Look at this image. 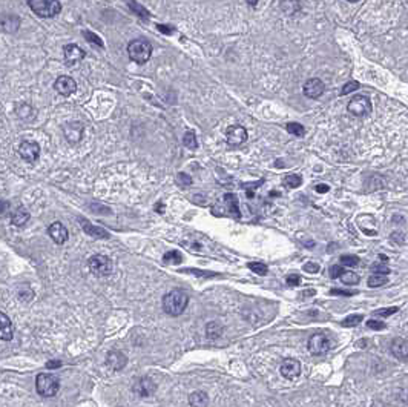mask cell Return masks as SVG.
Listing matches in <instances>:
<instances>
[{"instance_id":"cell-1","label":"cell","mask_w":408,"mask_h":407,"mask_svg":"<svg viewBox=\"0 0 408 407\" xmlns=\"http://www.w3.org/2000/svg\"><path fill=\"white\" fill-rule=\"evenodd\" d=\"M187 304H189V295L181 289H174L169 294H166L161 303L164 312L172 317L181 315L186 310Z\"/></svg>"},{"instance_id":"cell-2","label":"cell","mask_w":408,"mask_h":407,"mask_svg":"<svg viewBox=\"0 0 408 407\" xmlns=\"http://www.w3.org/2000/svg\"><path fill=\"white\" fill-rule=\"evenodd\" d=\"M128 54L135 63H146L152 56V45L145 39H135L128 45Z\"/></svg>"},{"instance_id":"cell-3","label":"cell","mask_w":408,"mask_h":407,"mask_svg":"<svg viewBox=\"0 0 408 407\" xmlns=\"http://www.w3.org/2000/svg\"><path fill=\"white\" fill-rule=\"evenodd\" d=\"M27 2L31 11L43 19L56 17L62 11V5L59 0H27Z\"/></svg>"},{"instance_id":"cell-4","label":"cell","mask_w":408,"mask_h":407,"mask_svg":"<svg viewBox=\"0 0 408 407\" xmlns=\"http://www.w3.org/2000/svg\"><path fill=\"white\" fill-rule=\"evenodd\" d=\"M60 381L53 373H40L36 379V389L40 396L51 398L59 392Z\"/></svg>"},{"instance_id":"cell-5","label":"cell","mask_w":408,"mask_h":407,"mask_svg":"<svg viewBox=\"0 0 408 407\" xmlns=\"http://www.w3.org/2000/svg\"><path fill=\"white\" fill-rule=\"evenodd\" d=\"M89 269L95 277H108L112 272V261L106 255H92L88 261Z\"/></svg>"},{"instance_id":"cell-6","label":"cell","mask_w":408,"mask_h":407,"mask_svg":"<svg viewBox=\"0 0 408 407\" xmlns=\"http://www.w3.org/2000/svg\"><path fill=\"white\" fill-rule=\"evenodd\" d=\"M347 109L354 117H365L371 112L373 105H371V100L365 97V95H356L347 105Z\"/></svg>"},{"instance_id":"cell-7","label":"cell","mask_w":408,"mask_h":407,"mask_svg":"<svg viewBox=\"0 0 408 407\" xmlns=\"http://www.w3.org/2000/svg\"><path fill=\"white\" fill-rule=\"evenodd\" d=\"M331 349V340L325 333H316L308 338V352L311 355H324Z\"/></svg>"},{"instance_id":"cell-8","label":"cell","mask_w":408,"mask_h":407,"mask_svg":"<svg viewBox=\"0 0 408 407\" xmlns=\"http://www.w3.org/2000/svg\"><path fill=\"white\" fill-rule=\"evenodd\" d=\"M19 154L20 157L28 161V163H34L39 155H40V146L39 143L36 141H31V140H27V141H22L20 146H19Z\"/></svg>"},{"instance_id":"cell-9","label":"cell","mask_w":408,"mask_h":407,"mask_svg":"<svg viewBox=\"0 0 408 407\" xmlns=\"http://www.w3.org/2000/svg\"><path fill=\"white\" fill-rule=\"evenodd\" d=\"M226 140L232 146L241 145V143H244L247 140V129L244 126H241V125L229 126L227 131H226Z\"/></svg>"},{"instance_id":"cell-10","label":"cell","mask_w":408,"mask_h":407,"mask_svg":"<svg viewBox=\"0 0 408 407\" xmlns=\"http://www.w3.org/2000/svg\"><path fill=\"white\" fill-rule=\"evenodd\" d=\"M56 91L63 95V97H69V95H73L76 91H77V83L73 77H69V76H60L56 83Z\"/></svg>"},{"instance_id":"cell-11","label":"cell","mask_w":408,"mask_h":407,"mask_svg":"<svg viewBox=\"0 0 408 407\" xmlns=\"http://www.w3.org/2000/svg\"><path fill=\"white\" fill-rule=\"evenodd\" d=\"M155 390H157L155 382H154L151 378H148V376L138 378V379L134 382V392H135L138 396H141V398L151 396Z\"/></svg>"},{"instance_id":"cell-12","label":"cell","mask_w":408,"mask_h":407,"mask_svg":"<svg viewBox=\"0 0 408 407\" xmlns=\"http://www.w3.org/2000/svg\"><path fill=\"white\" fill-rule=\"evenodd\" d=\"M325 85L321 79H308L304 83V94L308 99H319L324 94Z\"/></svg>"},{"instance_id":"cell-13","label":"cell","mask_w":408,"mask_h":407,"mask_svg":"<svg viewBox=\"0 0 408 407\" xmlns=\"http://www.w3.org/2000/svg\"><path fill=\"white\" fill-rule=\"evenodd\" d=\"M63 57H65V62L68 65H76L80 60L85 59V51L82 50L80 46L71 43V45H66L63 48Z\"/></svg>"},{"instance_id":"cell-14","label":"cell","mask_w":408,"mask_h":407,"mask_svg":"<svg viewBox=\"0 0 408 407\" xmlns=\"http://www.w3.org/2000/svg\"><path fill=\"white\" fill-rule=\"evenodd\" d=\"M63 132H65V137L68 138L69 143H79L82 140V135H83V125L79 123V122H71V123H66L63 126Z\"/></svg>"},{"instance_id":"cell-15","label":"cell","mask_w":408,"mask_h":407,"mask_svg":"<svg viewBox=\"0 0 408 407\" xmlns=\"http://www.w3.org/2000/svg\"><path fill=\"white\" fill-rule=\"evenodd\" d=\"M281 375L287 379H295L301 375V363L298 360H285L281 364Z\"/></svg>"},{"instance_id":"cell-16","label":"cell","mask_w":408,"mask_h":407,"mask_svg":"<svg viewBox=\"0 0 408 407\" xmlns=\"http://www.w3.org/2000/svg\"><path fill=\"white\" fill-rule=\"evenodd\" d=\"M106 364L112 369V370H122L126 364H128V358L125 353L118 352V350H112L108 353L106 356Z\"/></svg>"},{"instance_id":"cell-17","label":"cell","mask_w":408,"mask_h":407,"mask_svg":"<svg viewBox=\"0 0 408 407\" xmlns=\"http://www.w3.org/2000/svg\"><path fill=\"white\" fill-rule=\"evenodd\" d=\"M48 234H50V237L53 238V240H54L57 245L66 243L68 237H69L68 229H66L60 222H56V223H53L50 228H48Z\"/></svg>"},{"instance_id":"cell-18","label":"cell","mask_w":408,"mask_h":407,"mask_svg":"<svg viewBox=\"0 0 408 407\" xmlns=\"http://www.w3.org/2000/svg\"><path fill=\"white\" fill-rule=\"evenodd\" d=\"M14 337V327L10 317L4 312H0V340L11 341Z\"/></svg>"},{"instance_id":"cell-19","label":"cell","mask_w":408,"mask_h":407,"mask_svg":"<svg viewBox=\"0 0 408 407\" xmlns=\"http://www.w3.org/2000/svg\"><path fill=\"white\" fill-rule=\"evenodd\" d=\"M390 349H391V353L396 358H399V360H402V361H406V358H408V343H406L405 338H394Z\"/></svg>"},{"instance_id":"cell-20","label":"cell","mask_w":408,"mask_h":407,"mask_svg":"<svg viewBox=\"0 0 408 407\" xmlns=\"http://www.w3.org/2000/svg\"><path fill=\"white\" fill-rule=\"evenodd\" d=\"M80 223H82L83 231H85L88 235H91V237H95V238H109V237H111L108 231H105L103 228H99V226L91 225V223L86 222L85 219H80Z\"/></svg>"},{"instance_id":"cell-21","label":"cell","mask_w":408,"mask_h":407,"mask_svg":"<svg viewBox=\"0 0 408 407\" xmlns=\"http://www.w3.org/2000/svg\"><path fill=\"white\" fill-rule=\"evenodd\" d=\"M0 23H2V28H4L5 33L13 34L20 27V19L17 16H14V14H7V16L2 17V22H0Z\"/></svg>"},{"instance_id":"cell-22","label":"cell","mask_w":408,"mask_h":407,"mask_svg":"<svg viewBox=\"0 0 408 407\" xmlns=\"http://www.w3.org/2000/svg\"><path fill=\"white\" fill-rule=\"evenodd\" d=\"M30 220V212L25 209V208H17L13 214H11V223L14 226H23V225H27Z\"/></svg>"},{"instance_id":"cell-23","label":"cell","mask_w":408,"mask_h":407,"mask_svg":"<svg viewBox=\"0 0 408 407\" xmlns=\"http://www.w3.org/2000/svg\"><path fill=\"white\" fill-rule=\"evenodd\" d=\"M189 404L192 407H207L209 405V396L203 390H195L189 396Z\"/></svg>"},{"instance_id":"cell-24","label":"cell","mask_w":408,"mask_h":407,"mask_svg":"<svg viewBox=\"0 0 408 407\" xmlns=\"http://www.w3.org/2000/svg\"><path fill=\"white\" fill-rule=\"evenodd\" d=\"M223 330H224V327L217 321H210L206 326V333H207V337L210 340H218L223 335Z\"/></svg>"},{"instance_id":"cell-25","label":"cell","mask_w":408,"mask_h":407,"mask_svg":"<svg viewBox=\"0 0 408 407\" xmlns=\"http://www.w3.org/2000/svg\"><path fill=\"white\" fill-rule=\"evenodd\" d=\"M181 260H183V257L178 251H169L163 257V261L166 263V265H180Z\"/></svg>"},{"instance_id":"cell-26","label":"cell","mask_w":408,"mask_h":407,"mask_svg":"<svg viewBox=\"0 0 408 407\" xmlns=\"http://www.w3.org/2000/svg\"><path fill=\"white\" fill-rule=\"evenodd\" d=\"M368 286L370 287H380L383 284L388 283V277L387 275H382V274H373L370 278H368Z\"/></svg>"},{"instance_id":"cell-27","label":"cell","mask_w":408,"mask_h":407,"mask_svg":"<svg viewBox=\"0 0 408 407\" xmlns=\"http://www.w3.org/2000/svg\"><path fill=\"white\" fill-rule=\"evenodd\" d=\"M339 278L342 280L344 284H350V286L359 283V275H357L356 272H351V271H344L342 275H341Z\"/></svg>"},{"instance_id":"cell-28","label":"cell","mask_w":408,"mask_h":407,"mask_svg":"<svg viewBox=\"0 0 408 407\" xmlns=\"http://www.w3.org/2000/svg\"><path fill=\"white\" fill-rule=\"evenodd\" d=\"M183 143H184V146L189 148V149H197L198 148V141H197V137H195L194 132H186L184 138H183Z\"/></svg>"},{"instance_id":"cell-29","label":"cell","mask_w":408,"mask_h":407,"mask_svg":"<svg viewBox=\"0 0 408 407\" xmlns=\"http://www.w3.org/2000/svg\"><path fill=\"white\" fill-rule=\"evenodd\" d=\"M249 269H252L258 275H267V272H269V268L264 265V263H259V261L249 263Z\"/></svg>"},{"instance_id":"cell-30","label":"cell","mask_w":408,"mask_h":407,"mask_svg":"<svg viewBox=\"0 0 408 407\" xmlns=\"http://www.w3.org/2000/svg\"><path fill=\"white\" fill-rule=\"evenodd\" d=\"M362 320H364V317H362V315L354 314V315L347 317V318L342 321V326H344V327H356L359 323H362Z\"/></svg>"},{"instance_id":"cell-31","label":"cell","mask_w":408,"mask_h":407,"mask_svg":"<svg viewBox=\"0 0 408 407\" xmlns=\"http://www.w3.org/2000/svg\"><path fill=\"white\" fill-rule=\"evenodd\" d=\"M359 257L356 255H342L341 257V266H348V268H354L359 265Z\"/></svg>"},{"instance_id":"cell-32","label":"cell","mask_w":408,"mask_h":407,"mask_svg":"<svg viewBox=\"0 0 408 407\" xmlns=\"http://www.w3.org/2000/svg\"><path fill=\"white\" fill-rule=\"evenodd\" d=\"M285 128H287V131H289L290 134H293V135H296V137H302L304 132H305L304 126L299 125V123H289Z\"/></svg>"},{"instance_id":"cell-33","label":"cell","mask_w":408,"mask_h":407,"mask_svg":"<svg viewBox=\"0 0 408 407\" xmlns=\"http://www.w3.org/2000/svg\"><path fill=\"white\" fill-rule=\"evenodd\" d=\"M301 177L299 175H295V174H292V175H287L285 178H284V184L285 186H289V187H298L299 184H301Z\"/></svg>"},{"instance_id":"cell-34","label":"cell","mask_w":408,"mask_h":407,"mask_svg":"<svg viewBox=\"0 0 408 407\" xmlns=\"http://www.w3.org/2000/svg\"><path fill=\"white\" fill-rule=\"evenodd\" d=\"M85 39H86L89 43H94V45H97L99 48H103V40H102L100 37L95 36L94 33H91V31H86V33H85Z\"/></svg>"},{"instance_id":"cell-35","label":"cell","mask_w":408,"mask_h":407,"mask_svg":"<svg viewBox=\"0 0 408 407\" xmlns=\"http://www.w3.org/2000/svg\"><path fill=\"white\" fill-rule=\"evenodd\" d=\"M371 271H373L374 274H382V275L390 274V269L387 268L385 263H376V265L371 266Z\"/></svg>"},{"instance_id":"cell-36","label":"cell","mask_w":408,"mask_h":407,"mask_svg":"<svg viewBox=\"0 0 408 407\" xmlns=\"http://www.w3.org/2000/svg\"><path fill=\"white\" fill-rule=\"evenodd\" d=\"M344 271H345V269H344V266H341V265H334V266H331V268H330V278H331V280L339 278V277L342 275Z\"/></svg>"},{"instance_id":"cell-37","label":"cell","mask_w":408,"mask_h":407,"mask_svg":"<svg viewBox=\"0 0 408 407\" xmlns=\"http://www.w3.org/2000/svg\"><path fill=\"white\" fill-rule=\"evenodd\" d=\"M397 307H388V309H379V310H376L374 312V315H377V317H390V315H393V314H396L397 312Z\"/></svg>"},{"instance_id":"cell-38","label":"cell","mask_w":408,"mask_h":407,"mask_svg":"<svg viewBox=\"0 0 408 407\" xmlns=\"http://www.w3.org/2000/svg\"><path fill=\"white\" fill-rule=\"evenodd\" d=\"M356 89H359V83L353 80V82H348L347 85H344L341 94H342V95H347V94H350V92H353V91H356Z\"/></svg>"},{"instance_id":"cell-39","label":"cell","mask_w":408,"mask_h":407,"mask_svg":"<svg viewBox=\"0 0 408 407\" xmlns=\"http://www.w3.org/2000/svg\"><path fill=\"white\" fill-rule=\"evenodd\" d=\"M304 271L310 272V274H316V272H319V265L318 263H313V261H308L304 265Z\"/></svg>"},{"instance_id":"cell-40","label":"cell","mask_w":408,"mask_h":407,"mask_svg":"<svg viewBox=\"0 0 408 407\" xmlns=\"http://www.w3.org/2000/svg\"><path fill=\"white\" fill-rule=\"evenodd\" d=\"M368 329H373V330H383L385 329V323H382V321H377V320H370L367 323Z\"/></svg>"},{"instance_id":"cell-41","label":"cell","mask_w":408,"mask_h":407,"mask_svg":"<svg viewBox=\"0 0 408 407\" xmlns=\"http://www.w3.org/2000/svg\"><path fill=\"white\" fill-rule=\"evenodd\" d=\"M331 295H342V297H351V295H356L357 292L356 291H342V289H331L330 291Z\"/></svg>"},{"instance_id":"cell-42","label":"cell","mask_w":408,"mask_h":407,"mask_svg":"<svg viewBox=\"0 0 408 407\" xmlns=\"http://www.w3.org/2000/svg\"><path fill=\"white\" fill-rule=\"evenodd\" d=\"M391 242H393V243H396V245H403V243H405L403 234H397V232H393V234H391Z\"/></svg>"},{"instance_id":"cell-43","label":"cell","mask_w":408,"mask_h":407,"mask_svg":"<svg viewBox=\"0 0 408 407\" xmlns=\"http://www.w3.org/2000/svg\"><path fill=\"white\" fill-rule=\"evenodd\" d=\"M287 283H289L290 286H298L301 283V277L298 274H292V275L287 277Z\"/></svg>"},{"instance_id":"cell-44","label":"cell","mask_w":408,"mask_h":407,"mask_svg":"<svg viewBox=\"0 0 408 407\" xmlns=\"http://www.w3.org/2000/svg\"><path fill=\"white\" fill-rule=\"evenodd\" d=\"M183 272H190V274H195V275H204V277H213V275H215L213 272H201V271H197V269H184Z\"/></svg>"},{"instance_id":"cell-45","label":"cell","mask_w":408,"mask_h":407,"mask_svg":"<svg viewBox=\"0 0 408 407\" xmlns=\"http://www.w3.org/2000/svg\"><path fill=\"white\" fill-rule=\"evenodd\" d=\"M60 366H62L60 361H48V363H46V367H48V369H57V367H60Z\"/></svg>"},{"instance_id":"cell-46","label":"cell","mask_w":408,"mask_h":407,"mask_svg":"<svg viewBox=\"0 0 408 407\" xmlns=\"http://www.w3.org/2000/svg\"><path fill=\"white\" fill-rule=\"evenodd\" d=\"M8 208H10V203H8V201H5V200L0 201V214L7 212V211H8Z\"/></svg>"},{"instance_id":"cell-47","label":"cell","mask_w":408,"mask_h":407,"mask_svg":"<svg viewBox=\"0 0 408 407\" xmlns=\"http://www.w3.org/2000/svg\"><path fill=\"white\" fill-rule=\"evenodd\" d=\"M327 190H328V186H327V184H318V186H316V192H319V194L327 192Z\"/></svg>"},{"instance_id":"cell-48","label":"cell","mask_w":408,"mask_h":407,"mask_svg":"<svg viewBox=\"0 0 408 407\" xmlns=\"http://www.w3.org/2000/svg\"><path fill=\"white\" fill-rule=\"evenodd\" d=\"M178 178H180V180H183V183H184V184H190V183H192V178L186 177L184 174H180V175H178Z\"/></svg>"},{"instance_id":"cell-49","label":"cell","mask_w":408,"mask_h":407,"mask_svg":"<svg viewBox=\"0 0 408 407\" xmlns=\"http://www.w3.org/2000/svg\"><path fill=\"white\" fill-rule=\"evenodd\" d=\"M246 2H247V5H250V7H255V5L259 2V0H246Z\"/></svg>"},{"instance_id":"cell-50","label":"cell","mask_w":408,"mask_h":407,"mask_svg":"<svg viewBox=\"0 0 408 407\" xmlns=\"http://www.w3.org/2000/svg\"><path fill=\"white\" fill-rule=\"evenodd\" d=\"M158 30H160V31H163V33H171V31H172L171 28H164V27H161V25L158 27Z\"/></svg>"},{"instance_id":"cell-51","label":"cell","mask_w":408,"mask_h":407,"mask_svg":"<svg viewBox=\"0 0 408 407\" xmlns=\"http://www.w3.org/2000/svg\"><path fill=\"white\" fill-rule=\"evenodd\" d=\"M316 292L315 291H307V292H304V295H315Z\"/></svg>"},{"instance_id":"cell-52","label":"cell","mask_w":408,"mask_h":407,"mask_svg":"<svg viewBox=\"0 0 408 407\" xmlns=\"http://www.w3.org/2000/svg\"><path fill=\"white\" fill-rule=\"evenodd\" d=\"M347 2H357V0H347Z\"/></svg>"}]
</instances>
